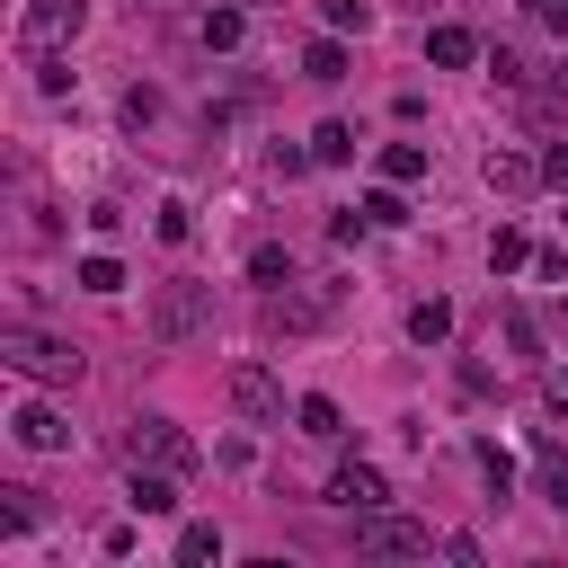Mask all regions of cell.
Here are the masks:
<instances>
[{"mask_svg":"<svg viewBox=\"0 0 568 568\" xmlns=\"http://www.w3.org/2000/svg\"><path fill=\"white\" fill-rule=\"evenodd\" d=\"M0 364L27 373V382H80V346L36 328V320H0Z\"/></svg>","mask_w":568,"mask_h":568,"instance_id":"1","label":"cell"},{"mask_svg":"<svg viewBox=\"0 0 568 568\" xmlns=\"http://www.w3.org/2000/svg\"><path fill=\"white\" fill-rule=\"evenodd\" d=\"M204 328H213V284H160L151 293V337L160 346H186Z\"/></svg>","mask_w":568,"mask_h":568,"instance_id":"2","label":"cell"},{"mask_svg":"<svg viewBox=\"0 0 568 568\" xmlns=\"http://www.w3.org/2000/svg\"><path fill=\"white\" fill-rule=\"evenodd\" d=\"M337 302H346V284H275L266 320H275L284 337H311V328H328V320H337Z\"/></svg>","mask_w":568,"mask_h":568,"instance_id":"3","label":"cell"},{"mask_svg":"<svg viewBox=\"0 0 568 568\" xmlns=\"http://www.w3.org/2000/svg\"><path fill=\"white\" fill-rule=\"evenodd\" d=\"M355 550H364V559H426V550H435V532H426L417 515L373 506V515H364V532H355Z\"/></svg>","mask_w":568,"mask_h":568,"instance_id":"4","label":"cell"},{"mask_svg":"<svg viewBox=\"0 0 568 568\" xmlns=\"http://www.w3.org/2000/svg\"><path fill=\"white\" fill-rule=\"evenodd\" d=\"M80 27H89V0H27L18 9V44L27 53H62Z\"/></svg>","mask_w":568,"mask_h":568,"instance_id":"5","label":"cell"},{"mask_svg":"<svg viewBox=\"0 0 568 568\" xmlns=\"http://www.w3.org/2000/svg\"><path fill=\"white\" fill-rule=\"evenodd\" d=\"M124 462H160V470H186V462H195V444H186L169 417H133V435H124Z\"/></svg>","mask_w":568,"mask_h":568,"instance_id":"6","label":"cell"},{"mask_svg":"<svg viewBox=\"0 0 568 568\" xmlns=\"http://www.w3.org/2000/svg\"><path fill=\"white\" fill-rule=\"evenodd\" d=\"M222 390H231V408H240V417H257V426H266V417H284V382H275L266 364H231V382H222Z\"/></svg>","mask_w":568,"mask_h":568,"instance_id":"7","label":"cell"},{"mask_svg":"<svg viewBox=\"0 0 568 568\" xmlns=\"http://www.w3.org/2000/svg\"><path fill=\"white\" fill-rule=\"evenodd\" d=\"M328 506H346V515H373V506H390V479H382L373 462H337V470H328Z\"/></svg>","mask_w":568,"mask_h":568,"instance_id":"8","label":"cell"},{"mask_svg":"<svg viewBox=\"0 0 568 568\" xmlns=\"http://www.w3.org/2000/svg\"><path fill=\"white\" fill-rule=\"evenodd\" d=\"M9 435H18L27 453H62V444H71V426H62L53 399H18V408H9Z\"/></svg>","mask_w":568,"mask_h":568,"instance_id":"9","label":"cell"},{"mask_svg":"<svg viewBox=\"0 0 568 568\" xmlns=\"http://www.w3.org/2000/svg\"><path fill=\"white\" fill-rule=\"evenodd\" d=\"M479 178H488L497 195H524V186H541V160H532V151H488Z\"/></svg>","mask_w":568,"mask_h":568,"instance_id":"10","label":"cell"},{"mask_svg":"<svg viewBox=\"0 0 568 568\" xmlns=\"http://www.w3.org/2000/svg\"><path fill=\"white\" fill-rule=\"evenodd\" d=\"M124 506H133V515H178V479H169L160 462H151V470L133 462V488H124Z\"/></svg>","mask_w":568,"mask_h":568,"instance_id":"11","label":"cell"},{"mask_svg":"<svg viewBox=\"0 0 568 568\" xmlns=\"http://www.w3.org/2000/svg\"><path fill=\"white\" fill-rule=\"evenodd\" d=\"M426 62L435 71H462V62H479V36L470 27H426Z\"/></svg>","mask_w":568,"mask_h":568,"instance_id":"12","label":"cell"},{"mask_svg":"<svg viewBox=\"0 0 568 568\" xmlns=\"http://www.w3.org/2000/svg\"><path fill=\"white\" fill-rule=\"evenodd\" d=\"M408 337H417V346H444V337H453V302H444V293L408 302Z\"/></svg>","mask_w":568,"mask_h":568,"instance_id":"13","label":"cell"},{"mask_svg":"<svg viewBox=\"0 0 568 568\" xmlns=\"http://www.w3.org/2000/svg\"><path fill=\"white\" fill-rule=\"evenodd\" d=\"M222 559V524H178V568H213Z\"/></svg>","mask_w":568,"mask_h":568,"instance_id":"14","label":"cell"},{"mask_svg":"<svg viewBox=\"0 0 568 568\" xmlns=\"http://www.w3.org/2000/svg\"><path fill=\"white\" fill-rule=\"evenodd\" d=\"M382 178L390 186H417L426 178V142H382Z\"/></svg>","mask_w":568,"mask_h":568,"instance_id":"15","label":"cell"},{"mask_svg":"<svg viewBox=\"0 0 568 568\" xmlns=\"http://www.w3.org/2000/svg\"><path fill=\"white\" fill-rule=\"evenodd\" d=\"M488 266H497V275H515V266H532V240H524L515 222H497V231H488Z\"/></svg>","mask_w":568,"mask_h":568,"instance_id":"16","label":"cell"},{"mask_svg":"<svg viewBox=\"0 0 568 568\" xmlns=\"http://www.w3.org/2000/svg\"><path fill=\"white\" fill-rule=\"evenodd\" d=\"M80 293H124V257L115 248H89L80 257Z\"/></svg>","mask_w":568,"mask_h":568,"instance_id":"17","label":"cell"},{"mask_svg":"<svg viewBox=\"0 0 568 568\" xmlns=\"http://www.w3.org/2000/svg\"><path fill=\"white\" fill-rule=\"evenodd\" d=\"M293 417H302V435H311V444H337V435H346V417H337V399H320V390H311V399H302Z\"/></svg>","mask_w":568,"mask_h":568,"instance_id":"18","label":"cell"},{"mask_svg":"<svg viewBox=\"0 0 568 568\" xmlns=\"http://www.w3.org/2000/svg\"><path fill=\"white\" fill-rule=\"evenodd\" d=\"M195 36H204V53H231V44L248 36V18H240V9H204V27H195Z\"/></svg>","mask_w":568,"mask_h":568,"instance_id":"19","label":"cell"},{"mask_svg":"<svg viewBox=\"0 0 568 568\" xmlns=\"http://www.w3.org/2000/svg\"><path fill=\"white\" fill-rule=\"evenodd\" d=\"M302 71H311V80H346V44H337V36H320V44L302 53Z\"/></svg>","mask_w":568,"mask_h":568,"instance_id":"20","label":"cell"},{"mask_svg":"<svg viewBox=\"0 0 568 568\" xmlns=\"http://www.w3.org/2000/svg\"><path fill=\"white\" fill-rule=\"evenodd\" d=\"M364 222H382V231H399V222H408V204H399V186H390V178L364 195Z\"/></svg>","mask_w":568,"mask_h":568,"instance_id":"21","label":"cell"},{"mask_svg":"<svg viewBox=\"0 0 568 568\" xmlns=\"http://www.w3.org/2000/svg\"><path fill=\"white\" fill-rule=\"evenodd\" d=\"M151 231H160V240H169V248H186V240H195V213H186V204H178V195H169V204H160V213H151Z\"/></svg>","mask_w":568,"mask_h":568,"instance_id":"22","label":"cell"},{"mask_svg":"<svg viewBox=\"0 0 568 568\" xmlns=\"http://www.w3.org/2000/svg\"><path fill=\"white\" fill-rule=\"evenodd\" d=\"M488 80H497V89H532V71H524V53H515V44H497V53H488Z\"/></svg>","mask_w":568,"mask_h":568,"instance_id":"23","label":"cell"},{"mask_svg":"<svg viewBox=\"0 0 568 568\" xmlns=\"http://www.w3.org/2000/svg\"><path fill=\"white\" fill-rule=\"evenodd\" d=\"M311 160H355V124H320L311 133Z\"/></svg>","mask_w":568,"mask_h":568,"instance_id":"24","label":"cell"},{"mask_svg":"<svg viewBox=\"0 0 568 568\" xmlns=\"http://www.w3.org/2000/svg\"><path fill=\"white\" fill-rule=\"evenodd\" d=\"M248 275H257V284H293V257L266 240V248H248Z\"/></svg>","mask_w":568,"mask_h":568,"instance_id":"25","label":"cell"},{"mask_svg":"<svg viewBox=\"0 0 568 568\" xmlns=\"http://www.w3.org/2000/svg\"><path fill=\"white\" fill-rule=\"evenodd\" d=\"M506 346H515V355H541V320H532V311H524V302H515V311H506Z\"/></svg>","mask_w":568,"mask_h":568,"instance_id":"26","label":"cell"},{"mask_svg":"<svg viewBox=\"0 0 568 568\" xmlns=\"http://www.w3.org/2000/svg\"><path fill=\"white\" fill-rule=\"evenodd\" d=\"M479 479L506 497V488H515V453H506V444H479Z\"/></svg>","mask_w":568,"mask_h":568,"instance_id":"27","label":"cell"},{"mask_svg":"<svg viewBox=\"0 0 568 568\" xmlns=\"http://www.w3.org/2000/svg\"><path fill=\"white\" fill-rule=\"evenodd\" d=\"M36 524V488H0V532H27Z\"/></svg>","mask_w":568,"mask_h":568,"instance_id":"28","label":"cell"},{"mask_svg":"<svg viewBox=\"0 0 568 568\" xmlns=\"http://www.w3.org/2000/svg\"><path fill=\"white\" fill-rule=\"evenodd\" d=\"M320 18H328L337 36H364V27H373V9H364V0H320Z\"/></svg>","mask_w":568,"mask_h":568,"instance_id":"29","label":"cell"},{"mask_svg":"<svg viewBox=\"0 0 568 568\" xmlns=\"http://www.w3.org/2000/svg\"><path fill=\"white\" fill-rule=\"evenodd\" d=\"M541 488H550V506L568 515V453H559V444H541Z\"/></svg>","mask_w":568,"mask_h":568,"instance_id":"30","label":"cell"},{"mask_svg":"<svg viewBox=\"0 0 568 568\" xmlns=\"http://www.w3.org/2000/svg\"><path fill=\"white\" fill-rule=\"evenodd\" d=\"M36 89H44V98H71V62H62V53H36Z\"/></svg>","mask_w":568,"mask_h":568,"instance_id":"31","label":"cell"},{"mask_svg":"<svg viewBox=\"0 0 568 568\" xmlns=\"http://www.w3.org/2000/svg\"><path fill=\"white\" fill-rule=\"evenodd\" d=\"M524 18H532V27H550V36H568V0H524Z\"/></svg>","mask_w":568,"mask_h":568,"instance_id":"32","label":"cell"},{"mask_svg":"<svg viewBox=\"0 0 568 568\" xmlns=\"http://www.w3.org/2000/svg\"><path fill=\"white\" fill-rule=\"evenodd\" d=\"M541 408H550V417H568V373H541Z\"/></svg>","mask_w":568,"mask_h":568,"instance_id":"33","label":"cell"},{"mask_svg":"<svg viewBox=\"0 0 568 568\" xmlns=\"http://www.w3.org/2000/svg\"><path fill=\"white\" fill-rule=\"evenodd\" d=\"M541 186H568V142H550V151H541Z\"/></svg>","mask_w":568,"mask_h":568,"instance_id":"34","label":"cell"},{"mask_svg":"<svg viewBox=\"0 0 568 568\" xmlns=\"http://www.w3.org/2000/svg\"><path fill=\"white\" fill-rule=\"evenodd\" d=\"M550 98H568V62H559V71H550Z\"/></svg>","mask_w":568,"mask_h":568,"instance_id":"35","label":"cell"}]
</instances>
